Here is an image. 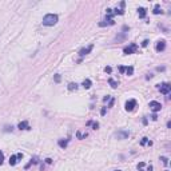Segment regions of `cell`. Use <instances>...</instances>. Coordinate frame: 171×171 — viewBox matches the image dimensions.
<instances>
[{"label":"cell","instance_id":"cell-1","mask_svg":"<svg viewBox=\"0 0 171 171\" xmlns=\"http://www.w3.org/2000/svg\"><path fill=\"white\" fill-rule=\"evenodd\" d=\"M58 20H59L58 15H55V14H48V15H45L44 18H43V24L47 27H51V26H55L56 23H58Z\"/></svg>","mask_w":171,"mask_h":171},{"label":"cell","instance_id":"cell-2","mask_svg":"<svg viewBox=\"0 0 171 171\" xmlns=\"http://www.w3.org/2000/svg\"><path fill=\"white\" fill-rule=\"evenodd\" d=\"M158 88H159L160 94H164V95H168L171 90V86L168 83H162V84H158Z\"/></svg>","mask_w":171,"mask_h":171},{"label":"cell","instance_id":"cell-3","mask_svg":"<svg viewBox=\"0 0 171 171\" xmlns=\"http://www.w3.org/2000/svg\"><path fill=\"white\" fill-rule=\"evenodd\" d=\"M136 50H138V45L132 43V44H130L128 47H124L123 52H124L126 55H131V54H135V52H136Z\"/></svg>","mask_w":171,"mask_h":171},{"label":"cell","instance_id":"cell-4","mask_svg":"<svg viewBox=\"0 0 171 171\" xmlns=\"http://www.w3.org/2000/svg\"><path fill=\"white\" fill-rule=\"evenodd\" d=\"M150 108H151L154 112H158V111H160V108H162V104H160L159 102L153 100V102H150Z\"/></svg>","mask_w":171,"mask_h":171},{"label":"cell","instance_id":"cell-5","mask_svg":"<svg viewBox=\"0 0 171 171\" xmlns=\"http://www.w3.org/2000/svg\"><path fill=\"white\" fill-rule=\"evenodd\" d=\"M126 111H132L135 107H136V100H134V99H131V100H128L126 103Z\"/></svg>","mask_w":171,"mask_h":171},{"label":"cell","instance_id":"cell-6","mask_svg":"<svg viewBox=\"0 0 171 171\" xmlns=\"http://www.w3.org/2000/svg\"><path fill=\"white\" fill-rule=\"evenodd\" d=\"M92 48H94V45H92V44H90L88 47H84V48L80 50V51H79V55H80V56H86V55H88L90 52L92 51Z\"/></svg>","mask_w":171,"mask_h":171},{"label":"cell","instance_id":"cell-7","mask_svg":"<svg viewBox=\"0 0 171 171\" xmlns=\"http://www.w3.org/2000/svg\"><path fill=\"white\" fill-rule=\"evenodd\" d=\"M115 136L118 138V139H126V138L130 136V132L128 131H119V132H116Z\"/></svg>","mask_w":171,"mask_h":171},{"label":"cell","instance_id":"cell-8","mask_svg":"<svg viewBox=\"0 0 171 171\" xmlns=\"http://www.w3.org/2000/svg\"><path fill=\"white\" fill-rule=\"evenodd\" d=\"M164 48H166V41H164V40L158 41V44H156V47H155L156 51H158V52H162V51H164Z\"/></svg>","mask_w":171,"mask_h":171},{"label":"cell","instance_id":"cell-9","mask_svg":"<svg viewBox=\"0 0 171 171\" xmlns=\"http://www.w3.org/2000/svg\"><path fill=\"white\" fill-rule=\"evenodd\" d=\"M18 128H19V130H31V127H30V124H28V122H27V120L19 123Z\"/></svg>","mask_w":171,"mask_h":171},{"label":"cell","instance_id":"cell-10","mask_svg":"<svg viewBox=\"0 0 171 171\" xmlns=\"http://www.w3.org/2000/svg\"><path fill=\"white\" fill-rule=\"evenodd\" d=\"M115 22L112 20V19H107V20H104V22H100L99 23V27H106V26H114Z\"/></svg>","mask_w":171,"mask_h":171},{"label":"cell","instance_id":"cell-11","mask_svg":"<svg viewBox=\"0 0 171 171\" xmlns=\"http://www.w3.org/2000/svg\"><path fill=\"white\" fill-rule=\"evenodd\" d=\"M146 14H147L146 8H143V7L138 8V15H139V18H140V19H144L146 18Z\"/></svg>","mask_w":171,"mask_h":171},{"label":"cell","instance_id":"cell-12","mask_svg":"<svg viewBox=\"0 0 171 171\" xmlns=\"http://www.w3.org/2000/svg\"><path fill=\"white\" fill-rule=\"evenodd\" d=\"M68 142H70L68 139H64V140L62 139V140L58 142V144H59L60 147H62V148H66V147H67V144H68Z\"/></svg>","mask_w":171,"mask_h":171},{"label":"cell","instance_id":"cell-13","mask_svg":"<svg viewBox=\"0 0 171 171\" xmlns=\"http://www.w3.org/2000/svg\"><path fill=\"white\" fill-rule=\"evenodd\" d=\"M83 87H84V88L86 90H88L90 88V87H91V86H92V82H91V80H90V79H86V80H84V82H83Z\"/></svg>","mask_w":171,"mask_h":171},{"label":"cell","instance_id":"cell-14","mask_svg":"<svg viewBox=\"0 0 171 171\" xmlns=\"http://www.w3.org/2000/svg\"><path fill=\"white\" fill-rule=\"evenodd\" d=\"M140 144H142V146H146V144H150V146H151V144H153V142L148 140V138H143V139L140 140Z\"/></svg>","mask_w":171,"mask_h":171},{"label":"cell","instance_id":"cell-15","mask_svg":"<svg viewBox=\"0 0 171 171\" xmlns=\"http://www.w3.org/2000/svg\"><path fill=\"white\" fill-rule=\"evenodd\" d=\"M154 15H159V14H162V9H160L159 4H156L155 7H154V11H153Z\"/></svg>","mask_w":171,"mask_h":171},{"label":"cell","instance_id":"cell-16","mask_svg":"<svg viewBox=\"0 0 171 171\" xmlns=\"http://www.w3.org/2000/svg\"><path fill=\"white\" fill-rule=\"evenodd\" d=\"M16 163H18V158H16V155H12L11 158H9V164H11V166H15Z\"/></svg>","mask_w":171,"mask_h":171},{"label":"cell","instance_id":"cell-17","mask_svg":"<svg viewBox=\"0 0 171 171\" xmlns=\"http://www.w3.org/2000/svg\"><path fill=\"white\" fill-rule=\"evenodd\" d=\"M87 126H92L94 130H96L98 127H99V123L98 122H91V120H90V122H87Z\"/></svg>","mask_w":171,"mask_h":171},{"label":"cell","instance_id":"cell-18","mask_svg":"<svg viewBox=\"0 0 171 171\" xmlns=\"http://www.w3.org/2000/svg\"><path fill=\"white\" fill-rule=\"evenodd\" d=\"M108 83H110V86H111L112 88H116V87H118V82L114 80V79H108Z\"/></svg>","mask_w":171,"mask_h":171},{"label":"cell","instance_id":"cell-19","mask_svg":"<svg viewBox=\"0 0 171 171\" xmlns=\"http://www.w3.org/2000/svg\"><path fill=\"white\" fill-rule=\"evenodd\" d=\"M126 74L128 75V76H131V75L134 74V67H126Z\"/></svg>","mask_w":171,"mask_h":171},{"label":"cell","instance_id":"cell-20","mask_svg":"<svg viewBox=\"0 0 171 171\" xmlns=\"http://www.w3.org/2000/svg\"><path fill=\"white\" fill-rule=\"evenodd\" d=\"M68 90H70V91L78 90V84H76V83H70V84H68Z\"/></svg>","mask_w":171,"mask_h":171},{"label":"cell","instance_id":"cell-21","mask_svg":"<svg viewBox=\"0 0 171 171\" xmlns=\"http://www.w3.org/2000/svg\"><path fill=\"white\" fill-rule=\"evenodd\" d=\"M76 136H78V139H83V138L87 136V132H80V131H78V132H76Z\"/></svg>","mask_w":171,"mask_h":171},{"label":"cell","instance_id":"cell-22","mask_svg":"<svg viewBox=\"0 0 171 171\" xmlns=\"http://www.w3.org/2000/svg\"><path fill=\"white\" fill-rule=\"evenodd\" d=\"M160 160L163 162V164H164V166H167V164H168V159L166 158V156H160Z\"/></svg>","mask_w":171,"mask_h":171},{"label":"cell","instance_id":"cell-23","mask_svg":"<svg viewBox=\"0 0 171 171\" xmlns=\"http://www.w3.org/2000/svg\"><path fill=\"white\" fill-rule=\"evenodd\" d=\"M112 14H116V15H123V14H124V11H123V9H118V8H116V9L112 12Z\"/></svg>","mask_w":171,"mask_h":171},{"label":"cell","instance_id":"cell-24","mask_svg":"<svg viewBox=\"0 0 171 171\" xmlns=\"http://www.w3.org/2000/svg\"><path fill=\"white\" fill-rule=\"evenodd\" d=\"M12 130H14V127H12V126H5V127H4V131H5V132L12 131Z\"/></svg>","mask_w":171,"mask_h":171},{"label":"cell","instance_id":"cell-25","mask_svg":"<svg viewBox=\"0 0 171 171\" xmlns=\"http://www.w3.org/2000/svg\"><path fill=\"white\" fill-rule=\"evenodd\" d=\"M119 72H120V74H124V72H126V67H124V66H120V67H119Z\"/></svg>","mask_w":171,"mask_h":171},{"label":"cell","instance_id":"cell-26","mask_svg":"<svg viewBox=\"0 0 171 171\" xmlns=\"http://www.w3.org/2000/svg\"><path fill=\"white\" fill-rule=\"evenodd\" d=\"M104 71H106V72H107V74H111V71H112V68L110 67V66H107V67L104 68Z\"/></svg>","mask_w":171,"mask_h":171},{"label":"cell","instance_id":"cell-27","mask_svg":"<svg viewBox=\"0 0 171 171\" xmlns=\"http://www.w3.org/2000/svg\"><path fill=\"white\" fill-rule=\"evenodd\" d=\"M60 79H62V78H60V75H59V74H56V75H55V82H56V83H59V82H60Z\"/></svg>","mask_w":171,"mask_h":171},{"label":"cell","instance_id":"cell-28","mask_svg":"<svg viewBox=\"0 0 171 171\" xmlns=\"http://www.w3.org/2000/svg\"><path fill=\"white\" fill-rule=\"evenodd\" d=\"M148 45V40H143L142 41V47H147Z\"/></svg>","mask_w":171,"mask_h":171},{"label":"cell","instance_id":"cell-29","mask_svg":"<svg viewBox=\"0 0 171 171\" xmlns=\"http://www.w3.org/2000/svg\"><path fill=\"white\" fill-rule=\"evenodd\" d=\"M3 159H4V156H3V153L0 151V164H3Z\"/></svg>","mask_w":171,"mask_h":171},{"label":"cell","instance_id":"cell-30","mask_svg":"<svg viewBox=\"0 0 171 171\" xmlns=\"http://www.w3.org/2000/svg\"><path fill=\"white\" fill-rule=\"evenodd\" d=\"M16 158H18V160H19V159H23V154H22V153L16 154Z\"/></svg>","mask_w":171,"mask_h":171},{"label":"cell","instance_id":"cell-31","mask_svg":"<svg viewBox=\"0 0 171 171\" xmlns=\"http://www.w3.org/2000/svg\"><path fill=\"white\" fill-rule=\"evenodd\" d=\"M31 163L36 164V163H37V158H32V159H31Z\"/></svg>","mask_w":171,"mask_h":171},{"label":"cell","instance_id":"cell-32","mask_svg":"<svg viewBox=\"0 0 171 171\" xmlns=\"http://www.w3.org/2000/svg\"><path fill=\"white\" fill-rule=\"evenodd\" d=\"M114 102H115V99H111V100H110V104H108V107H112V106H114Z\"/></svg>","mask_w":171,"mask_h":171},{"label":"cell","instance_id":"cell-33","mask_svg":"<svg viewBox=\"0 0 171 171\" xmlns=\"http://www.w3.org/2000/svg\"><path fill=\"white\" fill-rule=\"evenodd\" d=\"M100 114H102V115H106V107H103V108H102Z\"/></svg>","mask_w":171,"mask_h":171},{"label":"cell","instance_id":"cell-34","mask_svg":"<svg viewBox=\"0 0 171 171\" xmlns=\"http://www.w3.org/2000/svg\"><path fill=\"white\" fill-rule=\"evenodd\" d=\"M151 119H153V120H156V119H158V116H156V114H154V115L151 116Z\"/></svg>","mask_w":171,"mask_h":171},{"label":"cell","instance_id":"cell-35","mask_svg":"<svg viewBox=\"0 0 171 171\" xmlns=\"http://www.w3.org/2000/svg\"><path fill=\"white\" fill-rule=\"evenodd\" d=\"M146 171H153V166H148V167H147V170Z\"/></svg>","mask_w":171,"mask_h":171},{"label":"cell","instance_id":"cell-36","mask_svg":"<svg viewBox=\"0 0 171 171\" xmlns=\"http://www.w3.org/2000/svg\"><path fill=\"white\" fill-rule=\"evenodd\" d=\"M45 162H47V163H48V164H50V163H51V162H52V160H51V159H50V158H47V159H45Z\"/></svg>","mask_w":171,"mask_h":171},{"label":"cell","instance_id":"cell-37","mask_svg":"<svg viewBox=\"0 0 171 171\" xmlns=\"http://www.w3.org/2000/svg\"><path fill=\"white\" fill-rule=\"evenodd\" d=\"M116 171H120V170H116Z\"/></svg>","mask_w":171,"mask_h":171},{"label":"cell","instance_id":"cell-38","mask_svg":"<svg viewBox=\"0 0 171 171\" xmlns=\"http://www.w3.org/2000/svg\"><path fill=\"white\" fill-rule=\"evenodd\" d=\"M166 171H168V170H166Z\"/></svg>","mask_w":171,"mask_h":171}]
</instances>
